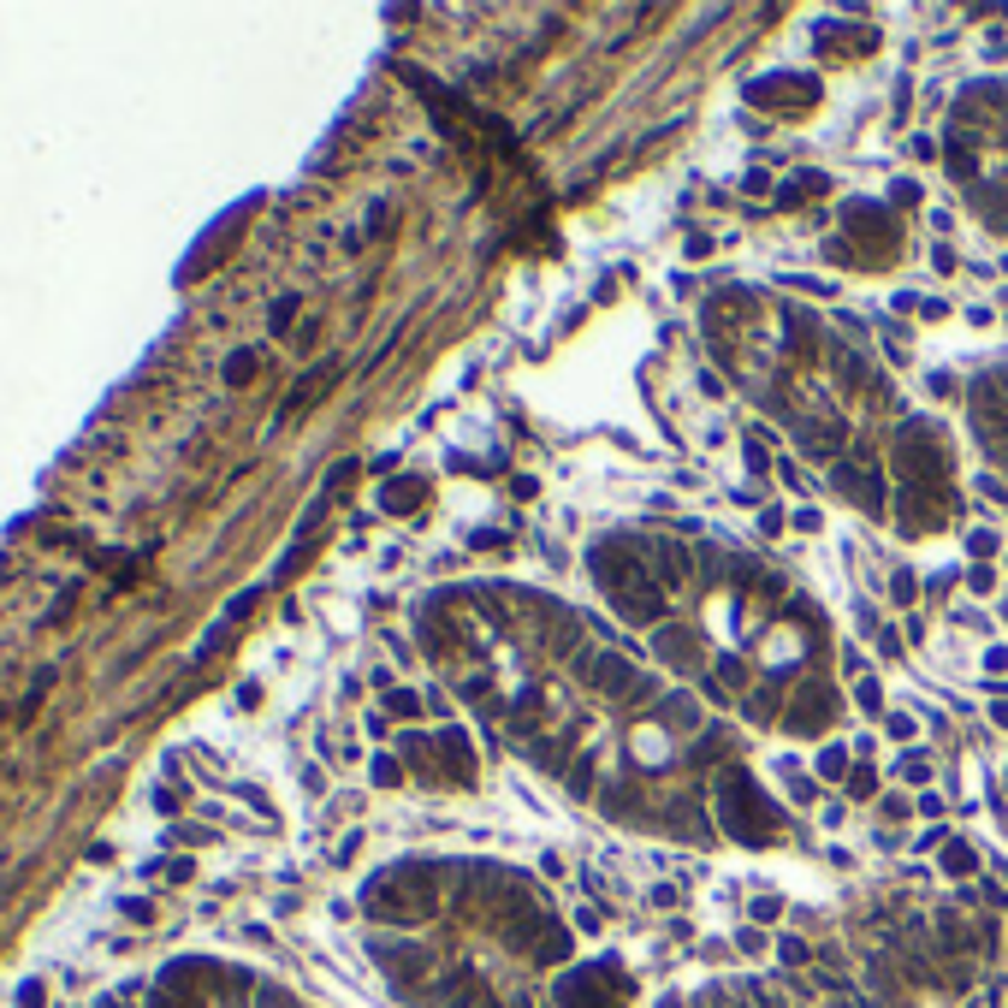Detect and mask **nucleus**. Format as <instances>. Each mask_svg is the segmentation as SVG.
<instances>
[{"mask_svg":"<svg viewBox=\"0 0 1008 1008\" xmlns=\"http://www.w3.org/2000/svg\"><path fill=\"white\" fill-rule=\"evenodd\" d=\"M588 570H593L600 593L611 600V611H618L629 629H664V618H671V600H664L659 582L646 576L641 540H635V534H605V540H593Z\"/></svg>","mask_w":1008,"mask_h":1008,"instance_id":"nucleus-1","label":"nucleus"},{"mask_svg":"<svg viewBox=\"0 0 1008 1008\" xmlns=\"http://www.w3.org/2000/svg\"><path fill=\"white\" fill-rule=\"evenodd\" d=\"M712 801H717V831L736 836L742 848H765V843H777V836H783V813L765 801V790L754 783L747 765H736V760L717 765Z\"/></svg>","mask_w":1008,"mask_h":1008,"instance_id":"nucleus-2","label":"nucleus"},{"mask_svg":"<svg viewBox=\"0 0 1008 1008\" xmlns=\"http://www.w3.org/2000/svg\"><path fill=\"white\" fill-rule=\"evenodd\" d=\"M896 469L902 487L919 492H955V446H949V427L937 416H908L896 434Z\"/></svg>","mask_w":1008,"mask_h":1008,"instance_id":"nucleus-3","label":"nucleus"},{"mask_svg":"<svg viewBox=\"0 0 1008 1008\" xmlns=\"http://www.w3.org/2000/svg\"><path fill=\"white\" fill-rule=\"evenodd\" d=\"M843 232H848V244L861 250V262L866 267H884L896 255V244H902V226L890 220V208L884 202H873V196H848L843 202Z\"/></svg>","mask_w":1008,"mask_h":1008,"instance_id":"nucleus-4","label":"nucleus"},{"mask_svg":"<svg viewBox=\"0 0 1008 1008\" xmlns=\"http://www.w3.org/2000/svg\"><path fill=\"white\" fill-rule=\"evenodd\" d=\"M742 95L754 101V108L777 113V119H801L818 108V78L813 72H772V78H747Z\"/></svg>","mask_w":1008,"mask_h":1008,"instance_id":"nucleus-5","label":"nucleus"},{"mask_svg":"<svg viewBox=\"0 0 1008 1008\" xmlns=\"http://www.w3.org/2000/svg\"><path fill=\"white\" fill-rule=\"evenodd\" d=\"M890 505H896L890 522H896L902 540H926V534H937V528H949V517L961 510L955 492H919V487H896Z\"/></svg>","mask_w":1008,"mask_h":1008,"instance_id":"nucleus-6","label":"nucleus"},{"mask_svg":"<svg viewBox=\"0 0 1008 1008\" xmlns=\"http://www.w3.org/2000/svg\"><path fill=\"white\" fill-rule=\"evenodd\" d=\"M641 563H646V576L659 582L664 600H676V593L694 588V546H682L671 534H646L641 540Z\"/></svg>","mask_w":1008,"mask_h":1008,"instance_id":"nucleus-7","label":"nucleus"},{"mask_svg":"<svg viewBox=\"0 0 1008 1008\" xmlns=\"http://www.w3.org/2000/svg\"><path fill=\"white\" fill-rule=\"evenodd\" d=\"M831 481L843 487L848 499L866 510V517H878V522L890 517V499H896V492H890V481H884V464H878V457H866V464H861V457H843V464L831 469Z\"/></svg>","mask_w":1008,"mask_h":1008,"instance_id":"nucleus-8","label":"nucleus"},{"mask_svg":"<svg viewBox=\"0 0 1008 1008\" xmlns=\"http://www.w3.org/2000/svg\"><path fill=\"white\" fill-rule=\"evenodd\" d=\"M836 706H843V700L831 694V682H795V694L783 700V736H813V730H825L831 717H836Z\"/></svg>","mask_w":1008,"mask_h":1008,"instance_id":"nucleus-9","label":"nucleus"},{"mask_svg":"<svg viewBox=\"0 0 1008 1008\" xmlns=\"http://www.w3.org/2000/svg\"><path fill=\"white\" fill-rule=\"evenodd\" d=\"M434 765H439V777H451V783H469L475 777V747H469V736L457 724H446L434 736Z\"/></svg>","mask_w":1008,"mask_h":1008,"instance_id":"nucleus-10","label":"nucleus"},{"mask_svg":"<svg viewBox=\"0 0 1008 1008\" xmlns=\"http://www.w3.org/2000/svg\"><path fill=\"white\" fill-rule=\"evenodd\" d=\"M801 446H807L818 464H843V446H848V421L843 416H818L807 434H801Z\"/></svg>","mask_w":1008,"mask_h":1008,"instance_id":"nucleus-11","label":"nucleus"},{"mask_svg":"<svg viewBox=\"0 0 1008 1008\" xmlns=\"http://www.w3.org/2000/svg\"><path fill=\"white\" fill-rule=\"evenodd\" d=\"M694 646H700V641L689 635V629H671V623H664V629H653V653H659L664 664H671L676 676H689L694 664H700V653H694Z\"/></svg>","mask_w":1008,"mask_h":1008,"instance_id":"nucleus-12","label":"nucleus"},{"mask_svg":"<svg viewBox=\"0 0 1008 1008\" xmlns=\"http://www.w3.org/2000/svg\"><path fill=\"white\" fill-rule=\"evenodd\" d=\"M937 873H944L949 884H979L985 861H979V848H973L967 836H955V843L944 848V861H937Z\"/></svg>","mask_w":1008,"mask_h":1008,"instance_id":"nucleus-13","label":"nucleus"},{"mask_svg":"<svg viewBox=\"0 0 1008 1008\" xmlns=\"http://www.w3.org/2000/svg\"><path fill=\"white\" fill-rule=\"evenodd\" d=\"M653 712H659V724L671 730V736H700V706H694V694L676 689V694H664Z\"/></svg>","mask_w":1008,"mask_h":1008,"instance_id":"nucleus-14","label":"nucleus"},{"mask_svg":"<svg viewBox=\"0 0 1008 1008\" xmlns=\"http://www.w3.org/2000/svg\"><path fill=\"white\" fill-rule=\"evenodd\" d=\"M421 499H427V475H391L380 487V510H391V517H409Z\"/></svg>","mask_w":1008,"mask_h":1008,"instance_id":"nucleus-15","label":"nucleus"},{"mask_svg":"<svg viewBox=\"0 0 1008 1008\" xmlns=\"http://www.w3.org/2000/svg\"><path fill=\"white\" fill-rule=\"evenodd\" d=\"M563 790H570L576 801L600 795V747H582V754H576V765L563 772Z\"/></svg>","mask_w":1008,"mask_h":1008,"instance_id":"nucleus-16","label":"nucleus"},{"mask_svg":"<svg viewBox=\"0 0 1008 1008\" xmlns=\"http://www.w3.org/2000/svg\"><path fill=\"white\" fill-rule=\"evenodd\" d=\"M967 202L985 214V226H990V232H1008V191H997V184H973Z\"/></svg>","mask_w":1008,"mask_h":1008,"instance_id":"nucleus-17","label":"nucleus"},{"mask_svg":"<svg viewBox=\"0 0 1008 1008\" xmlns=\"http://www.w3.org/2000/svg\"><path fill=\"white\" fill-rule=\"evenodd\" d=\"M712 682H717V689H724L730 700H736V694H747V689H754V671H747V659H742V653H717V671H712Z\"/></svg>","mask_w":1008,"mask_h":1008,"instance_id":"nucleus-18","label":"nucleus"},{"mask_svg":"<svg viewBox=\"0 0 1008 1008\" xmlns=\"http://www.w3.org/2000/svg\"><path fill=\"white\" fill-rule=\"evenodd\" d=\"M825 191H831V179H825V173H795V179L777 191V208H801L807 196H825Z\"/></svg>","mask_w":1008,"mask_h":1008,"instance_id":"nucleus-19","label":"nucleus"},{"mask_svg":"<svg viewBox=\"0 0 1008 1008\" xmlns=\"http://www.w3.org/2000/svg\"><path fill=\"white\" fill-rule=\"evenodd\" d=\"M848 772H854V760H848V747H843V742L818 747V760H813V777H825V783H843Z\"/></svg>","mask_w":1008,"mask_h":1008,"instance_id":"nucleus-20","label":"nucleus"},{"mask_svg":"<svg viewBox=\"0 0 1008 1008\" xmlns=\"http://www.w3.org/2000/svg\"><path fill=\"white\" fill-rule=\"evenodd\" d=\"M843 790H848V801H873L878 795V772H873V765H854V772L843 777Z\"/></svg>","mask_w":1008,"mask_h":1008,"instance_id":"nucleus-21","label":"nucleus"},{"mask_svg":"<svg viewBox=\"0 0 1008 1008\" xmlns=\"http://www.w3.org/2000/svg\"><path fill=\"white\" fill-rule=\"evenodd\" d=\"M890 600H896L902 611L919 605V576H914V570H896V576H890Z\"/></svg>","mask_w":1008,"mask_h":1008,"instance_id":"nucleus-22","label":"nucleus"},{"mask_svg":"<svg viewBox=\"0 0 1008 1008\" xmlns=\"http://www.w3.org/2000/svg\"><path fill=\"white\" fill-rule=\"evenodd\" d=\"M368 777H374V790H398V783H404V765L391 760V754H374Z\"/></svg>","mask_w":1008,"mask_h":1008,"instance_id":"nucleus-23","label":"nucleus"},{"mask_svg":"<svg viewBox=\"0 0 1008 1008\" xmlns=\"http://www.w3.org/2000/svg\"><path fill=\"white\" fill-rule=\"evenodd\" d=\"M783 914H790V902H783V896H754V902H747V919H754V926H772V919H783Z\"/></svg>","mask_w":1008,"mask_h":1008,"instance_id":"nucleus-24","label":"nucleus"},{"mask_svg":"<svg viewBox=\"0 0 1008 1008\" xmlns=\"http://www.w3.org/2000/svg\"><path fill=\"white\" fill-rule=\"evenodd\" d=\"M896 777L926 790V783H931V760H926V754H902V760H896Z\"/></svg>","mask_w":1008,"mask_h":1008,"instance_id":"nucleus-25","label":"nucleus"},{"mask_svg":"<svg viewBox=\"0 0 1008 1008\" xmlns=\"http://www.w3.org/2000/svg\"><path fill=\"white\" fill-rule=\"evenodd\" d=\"M967 552L979 558V563H990V558L1002 552V534H990V528H973V534H967Z\"/></svg>","mask_w":1008,"mask_h":1008,"instance_id":"nucleus-26","label":"nucleus"},{"mask_svg":"<svg viewBox=\"0 0 1008 1008\" xmlns=\"http://www.w3.org/2000/svg\"><path fill=\"white\" fill-rule=\"evenodd\" d=\"M386 712L391 717H416L421 712V694L416 689H386Z\"/></svg>","mask_w":1008,"mask_h":1008,"instance_id":"nucleus-27","label":"nucleus"},{"mask_svg":"<svg viewBox=\"0 0 1008 1008\" xmlns=\"http://www.w3.org/2000/svg\"><path fill=\"white\" fill-rule=\"evenodd\" d=\"M884 736H890V742H919V724L908 712H890V717H884Z\"/></svg>","mask_w":1008,"mask_h":1008,"instance_id":"nucleus-28","label":"nucleus"},{"mask_svg":"<svg viewBox=\"0 0 1008 1008\" xmlns=\"http://www.w3.org/2000/svg\"><path fill=\"white\" fill-rule=\"evenodd\" d=\"M790 522L801 528V534H818V528H825V510H818V505H801V510H790Z\"/></svg>","mask_w":1008,"mask_h":1008,"instance_id":"nucleus-29","label":"nucleus"},{"mask_svg":"<svg viewBox=\"0 0 1008 1008\" xmlns=\"http://www.w3.org/2000/svg\"><path fill=\"white\" fill-rule=\"evenodd\" d=\"M742 457H747V475H765V469H772V457H765V434L747 439V451H742Z\"/></svg>","mask_w":1008,"mask_h":1008,"instance_id":"nucleus-30","label":"nucleus"},{"mask_svg":"<svg viewBox=\"0 0 1008 1008\" xmlns=\"http://www.w3.org/2000/svg\"><path fill=\"white\" fill-rule=\"evenodd\" d=\"M292 315H297V297H279V303H273V315H267V327L273 333H292Z\"/></svg>","mask_w":1008,"mask_h":1008,"instance_id":"nucleus-31","label":"nucleus"},{"mask_svg":"<svg viewBox=\"0 0 1008 1008\" xmlns=\"http://www.w3.org/2000/svg\"><path fill=\"white\" fill-rule=\"evenodd\" d=\"M919 196H926V191H919V179H896V184H890V202H896V208H914Z\"/></svg>","mask_w":1008,"mask_h":1008,"instance_id":"nucleus-32","label":"nucleus"},{"mask_svg":"<svg viewBox=\"0 0 1008 1008\" xmlns=\"http://www.w3.org/2000/svg\"><path fill=\"white\" fill-rule=\"evenodd\" d=\"M967 588H973V593H997V570H990V563H973V570H967Z\"/></svg>","mask_w":1008,"mask_h":1008,"instance_id":"nucleus-33","label":"nucleus"},{"mask_svg":"<svg viewBox=\"0 0 1008 1008\" xmlns=\"http://www.w3.org/2000/svg\"><path fill=\"white\" fill-rule=\"evenodd\" d=\"M250 374H255V350H237V356H232V368H226V380H232V386H244Z\"/></svg>","mask_w":1008,"mask_h":1008,"instance_id":"nucleus-34","label":"nucleus"},{"mask_svg":"<svg viewBox=\"0 0 1008 1008\" xmlns=\"http://www.w3.org/2000/svg\"><path fill=\"white\" fill-rule=\"evenodd\" d=\"M854 694H861V706H866V712H884V689H878V676H861V689H854Z\"/></svg>","mask_w":1008,"mask_h":1008,"instance_id":"nucleus-35","label":"nucleus"},{"mask_svg":"<svg viewBox=\"0 0 1008 1008\" xmlns=\"http://www.w3.org/2000/svg\"><path fill=\"white\" fill-rule=\"evenodd\" d=\"M790 795L801 801V807H813V801H818V783H813V777H795V772H790Z\"/></svg>","mask_w":1008,"mask_h":1008,"instance_id":"nucleus-36","label":"nucleus"},{"mask_svg":"<svg viewBox=\"0 0 1008 1008\" xmlns=\"http://www.w3.org/2000/svg\"><path fill=\"white\" fill-rule=\"evenodd\" d=\"M742 196H777V191H772V173H747V179H742Z\"/></svg>","mask_w":1008,"mask_h":1008,"instance_id":"nucleus-37","label":"nucleus"},{"mask_svg":"<svg viewBox=\"0 0 1008 1008\" xmlns=\"http://www.w3.org/2000/svg\"><path fill=\"white\" fill-rule=\"evenodd\" d=\"M931 267H937V273H955V267H961V255H955L949 244H937V250H931Z\"/></svg>","mask_w":1008,"mask_h":1008,"instance_id":"nucleus-38","label":"nucleus"},{"mask_svg":"<svg viewBox=\"0 0 1008 1008\" xmlns=\"http://www.w3.org/2000/svg\"><path fill=\"white\" fill-rule=\"evenodd\" d=\"M682 250H689V262H706V255H712V237H706V232H694Z\"/></svg>","mask_w":1008,"mask_h":1008,"instance_id":"nucleus-39","label":"nucleus"},{"mask_svg":"<svg viewBox=\"0 0 1008 1008\" xmlns=\"http://www.w3.org/2000/svg\"><path fill=\"white\" fill-rule=\"evenodd\" d=\"M783 522H790V517H783L777 505H765V510H760V528H765V534H783Z\"/></svg>","mask_w":1008,"mask_h":1008,"instance_id":"nucleus-40","label":"nucleus"},{"mask_svg":"<svg viewBox=\"0 0 1008 1008\" xmlns=\"http://www.w3.org/2000/svg\"><path fill=\"white\" fill-rule=\"evenodd\" d=\"M878 813H884V818H908V795H884Z\"/></svg>","mask_w":1008,"mask_h":1008,"instance_id":"nucleus-41","label":"nucleus"},{"mask_svg":"<svg viewBox=\"0 0 1008 1008\" xmlns=\"http://www.w3.org/2000/svg\"><path fill=\"white\" fill-rule=\"evenodd\" d=\"M908 149H914V161H937V155H944V149H937V143H931V136H914V143H908Z\"/></svg>","mask_w":1008,"mask_h":1008,"instance_id":"nucleus-42","label":"nucleus"},{"mask_svg":"<svg viewBox=\"0 0 1008 1008\" xmlns=\"http://www.w3.org/2000/svg\"><path fill=\"white\" fill-rule=\"evenodd\" d=\"M955 391H961V386H955V374H931V398H955Z\"/></svg>","mask_w":1008,"mask_h":1008,"instance_id":"nucleus-43","label":"nucleus"},{"mask_svg":"<svg viewBox=\"0 0 1008 1008\" xmlns=\"http://www.w3.org/2000/svg\"><path fill=\"white\" fill-rule=\"evenodd\" d=\"M510 492H517V499H534L540 481H534V475H517V481H510Z\"/></svg>","mask_w":1008,"mask_h":1008,"instance_id":"nucleus-44","label":"nucleus"},{"mask_svg":"<svg viewBox=\"0 0 1008 1008\" xmlns=\"http://www.w3.org/2000/svg\"><path fill=\"white\" fill-rule=\"evenodd\" d=\"M985 671H1008V646H985Z\"/></svg>","mask_w":1008,"mask_h":1008,"instance_id":"nucleus-45","label":"nucleus"},{"mask_svg":"<svg viewBox=\"0 0 1008 1008\" xmlns=\"http://www.w3.org/2000/svg\"><path fill=\"white\" fill-rule=\"evenodd\" d=\"M919 813H926V818H944V795L926 790V795H919Z\"/></svg>","mask_w":1008,"mask_h":1008,"instance_id":"nucleus-46","label":"nucleus"},{"mask_svg":"<svg viewBox=\"0 0 1008 1008\" xmlns=\"http://www.w3.org/2000/svg\"><path fill=\"white\" fill-rule=\"evenodd\" d=\"M890 309H896V315H914V309H919V297H914V292H896V297H890Z\"/></svg>","mask_w":1008,"mask_h":1008,"instance_id":"nucleus-47","label":"nucleus"},{"mask_svg":"<svg viewBox=\"0 0 1008 1008\" xmlns=\"http://www.w3.org/2000/svg\"><path fill=\"white\" fill-rule=\"evenodd\" d=\"M990 724H997V730H1008V700H1002V694L990 700Z\"/></svg>","mask_w":1008,"mask_h":1008,"instance_id":"nucleus-48","label":"nucleus"},{"mask_svg":"<svg viewBox=\"0 0 1008 1008\" xmlns=\"http://www.w3.org/2000/svg\"><path fill=\"white\" fill-rule=\"evenodd\" d=\"M997 267H1002V273H1008V255H1002V262H997Z\"/></svg>","mask_w":1008,"mask_h":1008,"instance_id":"nucleus-49","label":"nucleus"},{"mask_svg":"<svg viewBox=\"0 0 1008 1008\" xmlns=\"http://www.w3.org/2000/svg\"><path fill=\"white\" fill-rule=\"evenodd\" d=\"M1002 623H1008V605H1002Z\"/></svg>","mask_w":1008,"mask_h":1008,"instance_id":"nucleus-50","label":"nucleus"}]
</instances>
